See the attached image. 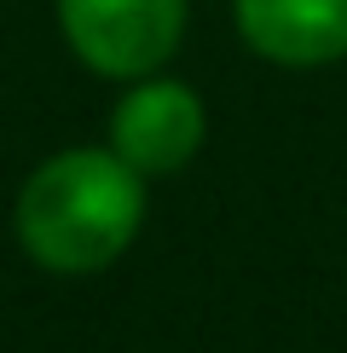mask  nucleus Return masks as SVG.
Returning a JSON list of instances; mask_svg holds the SVG:
<instances>
[{
  "label": "nucleus",
  "mask_w": 347,
  "mask_h": 353,
  "mask_svg": "<svg viewBox=\"0 0 347 353\" xmlns=\"http://www.w3.org/2000/svg\"><path fill=\"white\" fill-rule=\"evenodd\" d=\"M243 41L289 70L347 58V0H238Z\"/></svg>",
  "instance_id": "4"
},
{
  "label": "nucleus",
  "mask_w": 347,
  "mask_h": 353,
  "mask_svg": "<svg viewBox=\"0 0 347 353\" xmlns=\"http://www.w3.org/2000/svg\"><path fill=\"white\" fill-rule=\"evenodd\" d=\"M145 220V174L116 151L76 145L47 157L18 191V243L47 272H105L139 238Z\"/></svg>",
  "instance_id": "1"
},
{
  "label": "nucleus",
  "mask_w": 347,
  "mask_h": 353,
  "mask_svg": "<svg viewBox=\"0 0 347 353\" xmlns=\"http://www.w3.org/2000/svg\"><path fill=\"white\" fill-rule=\"evenodd\" d=\"M58 29L87 70L139 81L174 58L185 0H58Z\"/></svg>",
  "instance_id": "2"
},
{
  "label": "nucleus",
  "mask_w": 347,
  "mask_h": 353,
  "mask_svg": "<svg viewBox=\"0 0 347 353\" xmlns=\"http://www.w3.org/2000/svg\"><path fill=\"white\" fill-rule=\"evenodd\" d=\"M202 99L185 81H151L139 76L127 87V99L110 116V151L127 168H139L145 180L180 174L202 145Z\"/></svg>",
  "instance_id": "3"
}]
</instances>
